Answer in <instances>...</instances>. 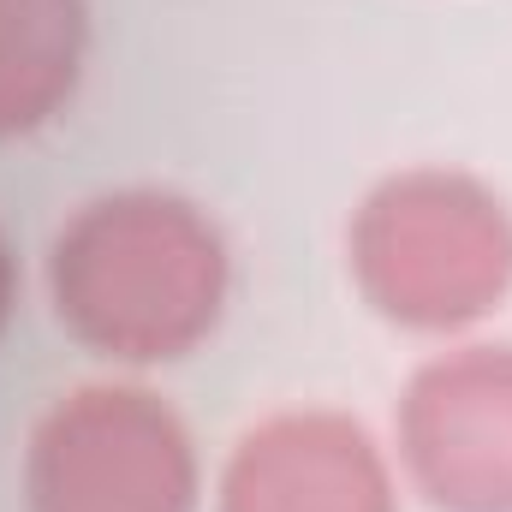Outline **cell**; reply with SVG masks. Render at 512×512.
I'll use <instances>...</instances> for the list:
<instances>
[{"instance_id": "6da1fadb", "label": "cell", "mask_w": 512, "mask_h": 512, "mask_svg": "<svg viewBox=\"0 0 512 512\" xmlns=\"http://www.w3.org/2000/svg\"><path fill=\"white\" fill-rule=\"evenodd\" d=\"M54 316L114 364H173L197 352L233 292V256L203 203L155 185L84 203L48 251Z\"/></svg>"}, {"instance_id": "7a4b0ae2", "label": "cell", "mask_w": 512, "mask_h": 512, "mask_svg": "<svg viewBox=\"0 0 512 512\" xmlns=\"http://www.w3.org/2000/svg\"><path fill=\"white\" fill-rule=\"evenodd\" d=\"M346 251L364 298L387 322L453 334L507 298L512 215L471 173L411 167L364 197Z\"/></svg>"}, {"instance_id": "3957f363", "label": "cell", "mask_w": 512, "mask_h": 512, "mask_svg": "<svg viewBox=\"0 0 512 512\" xmlns=\"http://www.w3.org/2000/svg\"><path fill=\"white\" fill-rule=\"evenodd\" d=\"M30 512H197L203 459L149 387L90 382L60 393L24 453Z\"/></svg>"}, {"instance_id": "277c9868", "label": "cell", "mask_w": 512, "mask_h": 512, "mask_svg": "<svg viewBox=\"0 0 512 512\" xmlns=\"http://www.w3.org/2000/svg\"><path fill=\"white\" fill-rule=\"evenodd\" d=\"M399 465L441 512H512V346H459L411 376Z\"/></svg>"}, {"instance_id": "5b68a950", "label": "cell", "mask_w": 512, "mask_h": 512, "mask_svg": "<svg viewBox=\"0 0 512 512\" xmlns=\"http://www.w3.org/2000/svg\"><path fill=\"white\" fill-rule=\"evenodd\" d=\"M215 512H399V477L346 411H274L239 435Z\"/></svg>"}, {"instance_id": "8992f818", "label": "cell", "mask_w": 512, "mask_h": 512, "mask_svg": "<svg viewBox=\"0 0 512 512\" xmlns=\"http://www.w3.org/2000/svg\"><path fill=\"white\" fill-rule=\"evenodd\" d=\"M90 66V0H0V143L54 126Z\"/></svg>"}, {"instance_id": "52a82bcc", "label": "cell", "mask_w": 512, "mask_h": 512, "mask_svg": "<svg viewBox=\"0 0 512 512\" xmlns=\"http://www.w3.org/2000/svg\"><path fill=\"white\" fill-rule=\"evenodd\" d=\"M12 310H18V256H12V239L0 233V334L12 322Z\"/></svg>"}]
</instances>
